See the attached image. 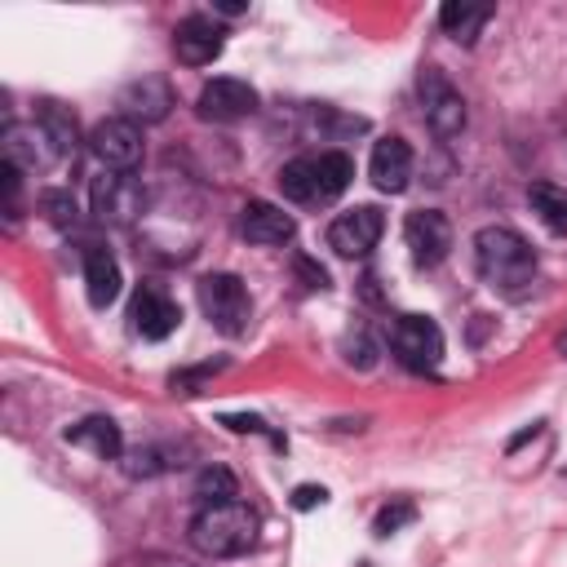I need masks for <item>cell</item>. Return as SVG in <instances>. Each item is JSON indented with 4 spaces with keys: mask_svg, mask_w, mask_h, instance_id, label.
Instances as JSON below:
<instances>
[{
    "mask_svg": "<svg viewBox=\"0 0 567 567\" xmlns=\"http://www.w3.org/2000/svg\"><path fill=\"white\" fill-rule=\"evenodd\" d=\"M368 178H373V186L386 191V195L408 191V182H413V147H408L404 138H382V142L373 147Z\"/></svg>",
    "mask_w": 567,
    "mask_h": 567,
    "instance_id": "14",
    "label": "cell"
},
{
    "mask_svg": "<svg viewBox=\"0 0 567 567\" xmlns=\"http://www.w3.org/2000/svg\"><path fill=\"white\" fill-rule=\"evenodd\" d=\"M200 116L204 120H217V125H231V120H244L257 111V89L248 81H235V76H217L200 89Z\"/></svg>",
    "mask_w": 567,
    "mask_h": 567,
    "instance_id": "12",
    "label": "cell"
},
{
    "mask_svg": "<svg viewBox=\"0 0 567 567\" xmlns=\"http://www.w3.org/2000/svg\"><path fill=\"white\" fill-rule=\"evenodd\" d=\"M355 178V164L346 151H320V204L338 200Z\"/></svg>",
    "mask_w": 567,
    "mask_h": 567,
    "instance_id": "22",
    "label": "cell"
},
{
    "mask_svg": "<svg viewBox=\"0 0 567 567\" xmlns=\"http://www.w3.org/2000/svg\"><path fill=\"white\" fill-rule=\"evenodd\" d=\"M417 518V505L413 501H391V505H382L377 510V518H373V532L377 536H395L399 527H408Z\"/></svg>",
    "mask_w": 567,
    "mask_h": 567,
    "instance_id": "26",
    "label": "cell"
},
{
    "mask_svg": "<svg viewBox=\"0 0 567 567\" xmlns=\"http://www.w3.org/2000/svg\"><path fill=\"white\" fill-rule=\"evenodd\" d=\"M169 461H164V452L160 448H138L133 457H129V474H160Z\"/></svg>",
    "mask_w": 567,
    "mask_h": 567,
    "instance_id": "28",
    "label": "cell"
},
{
    "mask_svg": "<svg viewBox=\"0 0 567 567\" xmlns=\"http://www.w3.org/2000/svg\"><path fill=\"white\" fill-rule=\"evenodd\" d=\"M85 289H89V302L94 307H111L120 298V266L98 244L85 248Z\"/></svg>",
    "mask_w": 567,
    "mask_h": 567,
    "instance_id": "18",
    "label": "cell"
},
{
    "mask_svg": "<svg viewBox=\"0 0 567 567\" xmlns=\"http://www.w3.org/2000/svg\"><path fill=\"white\" fill-rule=\"evenodd\" d=\"M89 151L107 173H133L142 164V129L125 116H107L89 133Z\"/></svg>",
    "mask_w": 567,
    "mask_h": 567,
    "instance_id": "5",
    "label": "cell"
},
{
    "mask_svg": "<svg viewBox=\"0 0 567 567\" xmlns=\"http://www.w3.org/2000/svg\"><path fill=\"white\" fill-rule=\"evenodd\" d=\"M421 107H426V125L439 138H457L466 129V98L448 85V76L439 67L421 72Z\"/></svg>",
    "mask_w": 567,
    "mask_h": 567,
    "instance_id": "7",
    "label": "cell"
},
{
    "mask_svg": "<svg viewBox=\"0 0 567 567\" xmlns=\"http://www.w3.org/2000/svg\"><path fill=\"white\" fill-rule=\"evenodd\" d=\"M36 125L50 133V142L58 147V156H76V147H81V129H76V116H72L63 103H41Z\"/></svg>",
    "mask_w": 567,
    "mask_h": 567,
    "instance_id": "21",
    "label": "cell"
},
{
    "mask_svg": "<svg viewBox=\"0 0 567 567\" xmlns=\"http://www.w3.org/2000/svg\"><path fill=\"white\" fill-rule=\"evenodd\" d=\"M279 191L293 204H320V156H298L279 169Z\"/></svg>",
    "mask_w": 567,
    "mask_h": 567,
    "instance_id": "19",
    "label": "cell"
},
{
    "mask_svg": "<svg viewBox=\"0 0 567 567\" xmlns=\"http://www.w3.org/2000/svg\"><path fill=\"white\" fill-rule=\"evenodd\" d=\"M532 208L541 213V222L558 235H567V191L563 186H549V182H536L532 186Z\"/></svg>",
    "mask_w": 567,
    "mask_h": 567,
    "instance_id": "23",
    "label": "cell"
},
{
    "mask_svg": "<svg viewBox=\"0 0 567 567\" xmlns=\"http://www.w3.org/2000/svg\"><path fill=\"white\" fill-rule=\"evenodd\" d=\"M488 23H492V6H466V0H448V6L439 10V28L457 45H474Z\"/></svg>",
    "mask_w": 567,
    "mask_h": 567,
    "instance_id": "20",
    "label": "cell"
},
{
    "mask_svg": "<svg viewBox=\"0 0 567 567\" xmlns=\"http://www.w3.org/2000/svg\"><path fill=\"white\" fill-rule=\"evenodd\" d=\"M404 244H408L417 266H439L448 257V248H452V226H448V217L439 208H417L404 222Z\"/></svg>",
    "mask_w": 567,
    "mask_h": 567,
    "instance_id": "11",
    "label": "cell"
},
{
    "mask_svg": "<svg viewBox=\"0 0 567 567\" xmlns=\"http://www.w3.org/2000/svg\"><path fill=\"white\" fill-rule=\"evenodd\" d=\"M200 311L208 315V324L226 338H244L253 324V298L235 275H204L200 279Z\"/></svg>",
    "mask_w": 567,
    "mask_h": 567,
    "instance_id": "3",
    "label": "cell"
},
{
    "mask_svg": "<svg viewBox=\"0 0 567 567\" xmlns=\"http://www.w3.org/2000/svg\"><path fill=\"white\" fill-rule=\"evenodd\" d=\"M474 270L483 284H492L496 293L518 298L527 284L536 279V253L532 244L510 231V226H483L474 235Z\"/></svg>",
    "mask_w": 567,
    "mask_h": 567,
    "instance_id": "1",
    "label": "cell"
},
{
    "mask_svg": "<svg viewBox=\"0 0 567 567\" xmlns=\"http://www.w3.org/2000/svg\"><path fill=\"white\" fill-rule=\"evenodd\" d=\"M63 439H67L72 448L94 452L98 461H116V457L125 452V435H120V426H116L111 417H85V421L67 426Z\"/></svg>",
    "mask_w": 567,
    "mask_h": 567,
    "instance_id": "17",
    "label": "cell"
},
{
    "mask_svg": "<svg viewBox=\"0 0 567 567\" xmlns=\"http://www.w3.org/2000/svg\"><path fill=\"white\" fill-rule=\"evenodd\" d=\"M41 208H45V217L54 222V226H76L81 222V208H76V195L72 191H45L41 195Z\"/></svg>",
    "mask_w": 567,
    "mask_h": 567,
    "instance_id": "25",
    "label": "cell"
},
{
    "mask_svg": "<svg viewBox=\"0 0 567 567\" xmlns=\"http://www.w3.org/2000/svg\"><path fill=\"white\" fill-rule=\"evenodd\" d=\"M558 351H563V360H567V333H563V338H558Z\"/></svg>",
    "mask_w": 567,
    "mask_h": 567,
    "instance_id": "32",
    "label": "cell"
},
{
    "mask_svg": "<svg viewBox=\"0 0 567 567\" xmlns=\"http://www.w3.org/2000/svg\"><path fill=\"white\" fill-rule=\"evenodd\" d=\"M342 355H346V364H351V368H373V364H377V346H373V338H368L364 329L346 333Z\"/></svg>",
    "mask_w": 567,
    "mask_h": 567,
    "instance_id": "27",
    "label": "cell"
},
{
    "mask_svg": "<svg viewBox=\"0 0 567 567\" xmlns=\"http://www.w3.org/2000/svg\"><path fill=\"white\" fill-rule=\"evenodd\" d=\"M253 541H257V514L244 501L204 505L191 518V545L208 558H235V554L253 549Z\"/></svg>",
    "mask_w": 567,
    "mask_h": 567,
    "instance_id": "2",
    "label": "cell"
},
{
    "mask_svg": "<svg viewBox=\"0 0 567 567\" xmlns=\"http://www.w3.org/2000/svg\"><path fill=\"white\" fill-rule=\"evenodd\" d=\"M0 147H6V164L23 169V173H45L58 156V147L50 142V133L41 125H23V120H10L6 133H0Z\"/></svg>",
    "mask_w": 567,
    "mask_h": 567,
    "instance_id": "8",
    "label": "cell"
},
{
    "mask_svg": "<svg viewBox=\"0 0 567 567\" xmlns=\"http://www.w3.org/2000/svg\"><path fill=\"white\" fill-rule=\"evenodd\" d=\"M195 496L204 505H222V501H235V474L226 466H204L195 474Z\"/></svg>",
    "mask_w": 567,
    "mask_h": 567,
    "instance_id": "24",
    "label": "cell"
},
{
    "mask_svg": "<svg viewBox=\"0 0 567 567\" xmlns=\"http://www.w3.org/2000/svg\"><path fill=\"white\" fill-rule=\"evenodd\" d=\"M382 231H386L382 208L360 204V208L342 213V217L329 226V248H333V253H342V257H364V253H373V248H377Z\"/></svg>",
    "mask_w": 567,
    "mask_h": 567,
    "instance_id": "10",
    "label": "cell"
},
{
    "mask_svg": "<svg viewBox=\"0 0 567 567\" xmlns=\"http://www.w3.org/2000/svg\"><path fill=\"white\" fill-rule=\"evenodd\" d=\"M293 270L302 275L307 289H329V270H324L315 257H298V261H293Z\"/></svg>",
    "mask_w": 567,
    "mask_h": 567,
    "instance_id": "29",
    "label": "cell"
},
{
    "mask_svg": "<svg viewBox=\"0 0 567 567\" xmlns=\"http://www.w3.org/2000/svg\"><path fill=\"white\" fill-rule=\"evenodd\" d=\"M89 204H94V217H98V222H107V226H129V222L142 217L147 191H142V182L129 178V173H103V178H94V186H89Z\"/></svg>",
    "mask_w": 567,
    "mask_h": 567,
    "instance_id": "6",
    "label": "cell"
},
{
    "mask_svg": "<svg viewBox=\"0 0 567 567\" xmlns=\"http://www.w3.org/2000/svg\"><path fill=\"white\" fill-rule=\"evenodd\" d=\"M239 231L248 244H261V248H275V244H289L298 222L284 213L279 204H266V200H248L244 204V217H239Z\"/></svg>",
    "mask_w": 567,
    "mask_h": 567,
    "instance_id": "16",
    "label": "cell"
},
{
    "mask_svg": "<svg viewBox=\"0 0 567 567\" xmlns=\"http://www.w3.org/2000/svg\"><path fill=\"white\" fill-rule=\"evenodd\" d=\"M391 351H395V360H399L404 368L430 373V368H439V360H443V333H439V324L426 320V315H399V320L391 324Z\"/></svg>",
    "mask_w": 567,
    "mask_h": 567,
    "instance_id": "4",
    "label": "cell"
},
{
    "mask_svg": "<svg viewBox=\"0 0 567 567\" xmlns=\"http://www.w3.org/2000/svg\"><path fill=\"white\" fill-rule=\"evenodd\" d=\"M222 45H226V32H222L213 19H204V14L182 19L178 32H173V54H178V63H186V67H208V63L222 54Z\"/></svg>",
    "mask_w": 567,
    "mask_h": 567,
    "instance_id": "13",
    "label": "cell"
},
{
    "mask_svg": "<svg viewBox=\"0 0 567 567\" xmlns=\"http://www.w3.org/2000/svg\"><path fill=\"white\" fill-rule=\"evenodd\" d=\"M324 501H329V492H324V488H315V483L293 488V510H315V505H324Z\"/></svg>",
    "mask_w": 567,
    "mask_h": 567,
    "instance_id": "31",
    "label": "cell"
},
{
    "mask_svg": "<svg viewBox=\"0 0 567 567\" xmlns=\"http://www.w3.org/2000/svg\"><path fill=\"white\" fill-rule=\"evenodd\" d=\"M222 426H231L235 435H270V426H266L261 417H235V413H226Z\"/></svg>",
    "mask_w": 567,
    "mask_h": 567,
    "instance_id": "30",
    "label": "cell"
},
{
    "mask_svg": "<svg viewBox=\"0 0 567 567\" xmlns=\"http://www.w3.org/2000/svg\"><path fill=\"white\" fill-rule=\"evenodd\" d=\"M169 107H173V89L160 76H142L120 89V111L133 125H160L169 116Z\"/></svg>",
    "mask_w": 567,
    "mask_h": 567,
    "instance_id": "15",
    "label": "cell"
},
{
    "mask_svg": "<svg viewBox=\"0 0 567 567\" xmlns=\"http://www.w3.org/2000/svg\"><path fill=\"white\" fill-rule=\"evenodd\" d=\"M129 320H133V333H142L147 342H164L182 324V307L164 293V284H142V289L133 293Z\"/></svg>",
    "mask_w": 567,
    "mask_h": 567,
    "instance_id": "9",
    "label": "cell"
}]
</instances>
